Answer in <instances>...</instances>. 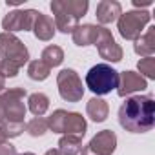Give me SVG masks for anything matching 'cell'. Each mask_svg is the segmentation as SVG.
<instances>
[{
	"instance_id": "6da1fadb",
	"label": "cell",
	"mask_w": 155,
	"mask_h": 155,
	"mask_svg": "<svg viewBox=\"0 0 155 155\" xmlns=\"http://www.w3.org/2000/svg\"><path fill=\"white\" fill-rule=\"evenodd\" d=\"M119 124L130 133H146L155 126V101L151 95L128 97L119 108Z\"/></svg>"
},
{
	"instance_id": "7a4b0ae2",
	"label": "cell",
	"mask_w": 155,
	"mask_h": 155,
	"mask_svg": "<svg viewBox=\"0 0 155 155\" xmlns=\"http://www.w3.org/2000/svg\"><path fill=\"white\" fill-rule=\"evenodd\" d=\"M117 84H119V71L106 62L95 64L86 73V88L93 91L97 97L111 93L113 90H117Z\"/></svg>"
},
{
	"instance_id": "3957f363",
	"label": "cell",
	"mask_w": 155,
	"mask_h": 155,
	"mask_svg": "<svg viewBox=\"0 0 155 155\" xmlns=\"http://www.w3.org/2000/svg\"><path fill=\"white\" fill-rule=\"evenodd\" d=\"M151 20V15L148 11H142V9H133V11H126L119 17L117 20V28H119V35L126 40H137L144 28L150 24Z\"/></svg>"
},
{
	"instance_id": "277c9868",
	"label": "cell",
	"mask_w": 155,
	"mask_h": 155,
	"mask_svg": "<svg viewBox=\"0 0 155 155\" xmlns=\"http://www.w3.org/2000/svg\"><path fill=\"white\" fill-rule=\"evenodd\" d=\"M57 86H58V95L66 102H79L84 97L82 81L79 73L71 68H66L57 75Z\"/></svg>"
},
{
	"instance_id": "5b68a950",
	"label": "cell",
	"mask_w": 155,
	"mask_h": 155,
	"mask_svg": "<svg viewBox=\"0 0 155 155\" xmlns=\"http://www.w3.org/2000/svg\"><path fill=\"white\" fill-rule=\"evenodd\" d=\"M0 55L6 57L9 62H13L17 68H22L29 62V51L26 44L15 37L13 33H0Z\"/></svg>"
},
{
	"instance_id": "8992f818",
	"label": "cell",
	"mask_w": 155,
	"mask_h": 155,
	"mask_svg": "<svg viewBox=\"0 0 155 155\" xmlns=\"http://www.w3.org/2000/svg\"><path fill=\"white\" fill-rule=\"evenodd\" d=\"M26 97H28V91L24 88H9V90H4V93L0 95V101H2L4 110H6V120L24 122V117H26L24 99Z\"/></svg>"
},
{
	"instance_id": "52a82bcc",
	"label": "cell",
	"mask_w": 155,
	"mask_h": 155,
	"mask_svg": "<svg viewBox=\"0 0 155 155\" xmlns=\"http://www.w3.org/2000/svg\"><path fill=\"white\" fill-rule=\"evenodd\" d=\"M37 15H38L37 9H15V11H9L2 20V28L6 29V33L31 31Z\"/></svg>"
},
{
	"instance_id": "ba28073f",
	"label": "cell",
	"mask_w": 155,
	"mask_h": 155,
	"mask_svg": "<svg viewBox=\"0 0 155 155\" xmlns=\"http://www.w3.org/2000/svg\"><path fill=\"white\" fill-rule=\"evenodd\" d=\"M93 46H97L101 58H104V60H108V62H120V60H122V55H124L122 48L115 42L111 31L106 29V28H102V26H99L97 40H95Z\"/></svg>"
},
{
	"instance_id": "9c48e42d",
	"label": "cell",
	"mask_w": 155,
	"mask_h": 155,
	"mask_svg": "<svg viewBox=\"0 0 155 155\" xmlns=\"http://www.w3.org/2000/svg\"><path fill=\"white\" fill-rule=\"evenodd\" d=\"M51 11L55 17V29H58L60 33H73V29L79 26V20L77 17L68 9L66 0H53L51 2Z\"/></svg>"
},
{
	"instance_id": "30bf717a",
	"label": "cell",
	"mask_w": 155,
	"mask_h": 155,
	"mask_svg": "<svg viewBox=\"0 0 155 155\" xmlns=\"http://www.w3.org/2000/svg\"><path fill=\"white\" fill-rule=\"evenodd\" d=\"M146 88H148L146 79H142L137 71L128 69V71L119 73V84H117V95L119 97H128V95L142 91Z\"/></svg>"
},
{
	"instance_id": "8fae6325",
	"label": "cell",
	"mask_w": 155,
	"mask_h": 155,
	"mask_svg": "<svg viewBox=\"0 0 155 155\" xmlns=\"http://www.w3.org/2000/svg\"><path fill=\"white\" fill-rule=\"evenodd\" d=\"M88 148L97 155H111L117 148V135L111 130L99 131L88 144Z\"/></svg>"
},
{
	"instance_id": "7c38bea8",
	"label": "cell",
	"mask_w": 155,
	"mask_h": 155,
	"mask_svg": "<svg viewBox=\"0 0 155 155\" xmlns=\"http://www.w3.org/2000/svg\"><path fill=\"white\" fill-rule=\"evenodd\" d=\"M120 15H122V6L117 2V0H101L97 4L95 17L102 24V28L111 24V22H117Z\"/></svg>"
},
{
	"instance_id": "4fadbf2b",
	"label": "cell",
	"mask_w": 155,
	"mask_h": 155,
	"mask_svg": "<svg viewBox=\"0 0 155 155\" xmlns=\"http://www.w3.org/2000/svg\"><path fill=\"white\" fill-rule=\"evenodd\" d=\"M31 31L35 33V37H37L38 40L48 42V40H51V38L55 37V31H57V29H55L53 18L38 11V15H37V18H35V24H33V29H31Z\"/></svg>"
},
{
	"instance_id": "5bb4252c",
	"label": "cell",
	"mask_w": 155,
	"mask_h": 155,
	"mask_svg": "<svg viewBox=\"0 0 155 155\" xmlns=\"http://www.w3.org/2000/svg\"><path fill=\"white\" fill-rule=\"evenodd\" d=\"M97 31H99V26H93V24H79L71 37H73V44L81 46V48H86V46H93L95 40H97Z\"/></svg>"
},
{
	"instance_id": "9a60e30c",
	"label": "cell",
	"mask_w": 155,
	"mask_h": 155,
	"mask_svg": "<svg viewBox=\"0 0 155 155\" xmlns=\"http://www.w3.org/2000/svg\"><path fill=\"white\" fill-rule=\"evenodd\" d=\"M133 49H135L137 55H140L144 58L146 57H153V53H155V26H150L146 29V33H142L135 40Z\"/></svg>"
},
{
	"instance_id": "2e32d148",
	"label": "cell",
	"mask_w": 155,
	"mask_h": 155,
	"mask_svg": "<svg viewBox=\"0 0 155 155\" xmlns=\"http://www.w3.org/2000/svg\"><path fill=\"white\" fill-rule=\"evenodd\" d=\"M88 130V122L86 119L77 113V111H68L66 115V124H64V133L66 135H77V137H84Z\"/></svg>"
},
{
	"instance_id": "e0dca14e",
	"label": "cell",
	"mask_w": 155,
	"mask_h": 155,
	"mask_svg": "<svg viewBox=\"0 0 155 155\" xmlns=\"http://www.w3.org/2000/svg\"><path fill=\"white\" fill-rule=\"evenodd\" d=\"M86 113L88 117L93 120V122H104L108 119V113H110V106L104 99L101 97H93L88 101L86 104Z\"/></svg>"
},
{
	"instance_id": "ac0fdd59",
	"label": "cell",
	"mask_w": 155,
	"mask_h": 155,
	"mask_svg": "<svg viewBox=\"0 0 155 155\" xmlns=\"http://www.w3.org/2000/svg\"><path fill=\"white\" fill-rule=\"evenodd\" d=\"M82 151V139L77 135H62L58 139L60 155H79Z\"/></svg>"
},
{
	"instance_id": "d6986e66",
	"label": "cell",
	"mask_w": 155,
	"mask_h": 155,
	"mask_svg": "<svg viewBox=\"0 0 155 155\" xmlns=\"http://www.w3.org/2000/svg\"><path fill=\"white\" fill-rule=\"evenodd\" d=\"M28 106H29V111L35 117H42L48 111V108H49V99H48V95H44L40 91L38 93H31L28 97Z\"/></svg>"
},
{
	"instance_id": "ffe728a7",
	"label": "cell",
	"mask_w": 155,
	"mask_h": 155,
	"mask_svg": "<svg viewBox=\"0 0 155 155\" xmlns=\"http://www.w3.org/2000/svg\"><path fill=\"white\" fill-rule=\"evenodd\" d=\"M49 73H51V68H49L48 64H44L40 58L31 60V62L28 64V77H29L31 81L42 82V81H46L48 77H49Z\"/></svg>"
},
{
	"instance_id": "44dd1931",
	"label": "cell",
	"mask_w": 155,
	"mask_h": 155,
	"mask_svg": "<svg viewBox=\"0 0 155 155\" xmlns=\"http://www.w3.org/2000/svg\"><path fill=\"white\" fill-rule=\"evenodd\" d=\"M40 60H42L44 64H48L49 68H57V66H60L62 60H64V51H62L60 46L51 44V46L44 48V51H42V55H40Z\"/></svg>"
},
{
	"instance_id": "7402d4cb",
	"label": "cell",
	"mask_w": 155,
	"mask_h": 155,
	"mask_svg": "<svg viewBox=\"0 0 155 155\" xmlns=\"http://www.w3.org/2000/svg\"><path fill=\"white\" fill-rule=\"evenodd\" d=\"M66 110H55L48 120V130H51L53 133H64V124H66Z\"/></svg>"
},
{
	"instance_id": "603a6c76",
	"label": "cell",
	"mask_w": 155,
	"mask_h": 155,
	"mask_svg": "<svg viewBox=\"0 0 155 155\" xmlns=\"http://www.w3.org/2000/svg\"><path fill=\"white\" fill-rule=\"evenodd\" d=\"M26 131L31 137H42L48 131V120L44 117H35L26 124Z\"/></svg>"
},
{
	"instance_id": "cb8c5ba5",
	"label": "cell",
	"mask_w": 155,
	"mask_h": 155,
	"mask_svg": "<svg viewBox=\"0 0 155 155\" xmlns=\"http://www.w3.org/2000/svg\"><path fill=\"white\" fill-rule=\"evenodd\" d=\"M0 130H2L4 137L6 139H15V137H20L22 131L26 130L24 122H11V120H4L0 124Z\"/></svg>"
},
{
	"instance_id": "d4e9b609",
	"label": "cell",
	"mask_w": 155,
	"mask_h": 155,
	"mask_svg": "<svg viewBox=\"0 0 155 155\" xmlns=\"http://www.w3.org/2000/svg\"><path fill=\"white\" fill-rule=\"evenodd\" d=\"M137 68H139V75L142 79H155V58L153 57L140 58Z\"/></svg>"
},
{
	"instance_id": "484cf974",
	"label": "cell",
	"mask_w": 155,
	"mask_h": 155,
	"mask_svg": "<svg viewBox=\"0 0 155 155\" xmlns=\"http://www.w3.org/2000/svg\"><path fill=\"white\" fill-rule=\"evenodd\" d=\"M66 6H68V9L77 17V20H81V18L88 13V8H90L88 0H66Z\"/></svg>"
},
{
	"instance_id": "4316f807",
	"label": "cell",
	"mask_w": 155,
	"mask_h": 155,
	"mask_svg": "<svg viewBox=\"0 0 155 155\" xmlns=\"http://www.w3.org/2000/svg\"><path fill=\"white\" fill-rule=\"evenodd\" d=\"M18 69L20 68H17L13 62H9L6 57L0 55V75H2L4 79H6V77H17L18 75Z\"/></svg>"
},
{
	"instance_id": "83f0119b",
	"label": "cell",
	"mask_w": 155,
	"mask_h": 155,
	"mask_svg": "<svg viewBox=\"0 0 155 155\" xmlns=\"http://www.w3.org/2000/svg\"><path fill=\"white\" fill-rule=\"evenodd\" d=\"M0 155H18V153L11 142H2L0 144Z\"/></svg>"
},
{
	"instance_id": "f1b7e54d",
	"label": "cell",
	"mask_w": 155,
	"mask_h": 155,
	"mask_svg": "<svg viewBox=\"0 0 155 155\" xmlns=\"http://www.w3.org/2000/svg\"><path fill=\"white\" fill-rule=\"evenodd\" d=\"M135 8H144V6H151V0H133Z\"/></svg>"
},
{
	"instance_id": "f546056e",
	"label": "cell",
	"mask_w": 155,
	"mask_h": 155,
	"mask_svg": "<svg viewBox=\"0 0 155 155\" xmlns=\"http://www.w3.org/2000/svg\"><path fill=\"white\" fill-rule=\"evenodd\" d=\"M6 120V110H4V104H2V101H0V124H2Z\"/></svg>"
},
{
	"instance_id": "4dcf8cb0",
	"label": "cell",
	"mask_w": 155,
	"mask_h": 155,
	"mask_svg": "<svg viewBox=\"0 0 155 155\" xmlns=\"http://www.w3.org/2000/svg\"><path fill=\"white\" fill-rule=\"evenodd\" d=\"M4 90H6V79H4L2 75H0V95L4 93Z\"/></svg>"
},
{
	"instance_id": "1f68e13d",
	"label": "cell",
	"mask_w": 155,
	"mask_h": 155,
	"mask_svg": "<svg viewBox=\"0 0 155 155\" xmlns=\"http://www.w3.org/2000/svg\"><path fill=\"white\" fill-rule=\"evenodd\" d=\"M82 155H97V153H93V151L86 146V148H82Z\"/></svg>"
},
{
	"instance_id": "d6a6232c",
	"label": "cell",
	"mask_w": 155,
	"mask_h": 155,
	"mask_svg": "<svg viewBox=\"0 0 155 155\" xmlns=\"http://www.w3.org/2000/svg\"><path fill=\"white\" fill-rule=\"evenodd\" d=\"M44 155H60V153H58V150H48Z\"/></svg>"
},
{
	"instance_id": "836d02e7",
	"label": "cell",
	"mask_w": 155,
	"mask_h": 155,
	"mask_svg": "<svg viewBox=\"0 0 155 155\" xmlns=\"http://www.w3.org/2000/svg\"><path fill=\"white\" fill-rule=\"evenodd\" d=\"M2 142H6V137H4V133H2V130H0V144Z\"/></svg>"
},
{
	"instance_id": "e575fe53",
	"label": "cell",
	"mask_w": 155,
	"mask_h": 155,
	"mask_svg": "<svg viewBox=\"0 0 155 155\" xmlns=\"http://www.w3.org/2000/svg\"><path fill=\"white\" fill-rule=\"evenodd\" d=\"M20 155H35V153H31V151H26V153H20Z\"/></svg>"
}]
</instances>
